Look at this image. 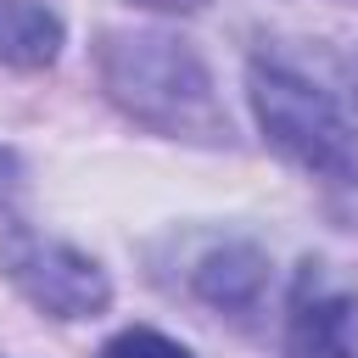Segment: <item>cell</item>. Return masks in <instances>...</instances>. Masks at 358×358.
<instances>
[{"label": "cell", "instance_id": "6da1fadb", "mask_svg": "<svg viewBox=\"0 0 358 358\" xmlns=\"http://www.w3.org/2000/svg\"><path fill=\"white\" fill-rule=\"evenodd\" d=\"M95 73H101V90L151 134L196 140V145L229 140V117L213 95V73L185 39L112 28L95 45Z\"/></svg>", "mask_w": 358, "mask_h": 358}, {"label": "cell", "instance_id": "7a4b0ae2", "mask_svg": "<svg viewBox=\"0 0 358 358\" xmlns=\"http://www.w3.org/2000/svg\"><path fill=\"white\" fill-rule=\"evenodd\" d=\"M252 112L257 129L308 173L358 185V117H347V106L336 95H324L319 84H308L291 67L257 62L252 67Z\"/></svg>", "mask_w": 358, "mask_h": 358}, {"label": "cell", "instance_id": "3957f363", "mask_svg": "<svg viewBox=\"0 0 358 358\" xmlns=\"http://www.w3.org/2000/svg\"><path fill=\"white\" fill-rule=\"evenodd\" d=\"M0 274L50 319H95L112 302L101 263L56 235H39L34 224L0 229Z\"/></svg>", "mask_w": 358, "mask_h": 358}, {"label": "cell", "instance_id": "277c9868", "mask_svg": "<svg viewBox=\"0 0 358 358\" xmlns=\"http://www.w3.org/2000/svg\"><path fill=\"white\" fill-rule=\"evenodd\" d=\"M285 358H358V285L336 263H302L285 308Z\"/></svg>", "mask_w": 358, "mask_h": 358}, {"label": "cell", "instance_id": "5b68a950", "mask_svg": "<svg viewBox=\"0 0 358 358\" xmlns=\"http://www.w3.org/2000/svg\"><path fill=\"white\" fill-rule=\"evenodd\" d=\"M62 39L67 28L45 0H0V62L6 67L39 73L62 56Z\"/></svg>", "mask_w": 358, "mask_h": 358}, {"label": "cell", "instance_id": "8992f818", "mask_svg": "<svg viewBox=\"0 0 358 358\" xmlns=\"http://www.w3.org/2000/svg\"><path fill=\"white\" fill-rule=\"evenodd\" d=\"M257 285H263V257L252 246H218L196 268V291L213 308H252L257 302Z\"/></svg>", "mask_w": 358, "mask_h": 358}, {"label": "cell", "instance_id": "52a82bcc", "mask_svg": "<svg viewBox=\"0 0 358 358\" xmlns=\"http://www.w3.org/2000/svg\"><path fill=\"white\" fill-rule=\"evenodd\" d=\"M101 358H190L179 341H168L162 330H123L101 347Z\"/></svg>", "mask_w": 358, "mask_h": 358}, {"label": "cell", "instance_id": "ba28073f", "mask_svg": "<svg viewBox=\"0 0 358 358\" xmlns=\"http://www.w3.org/2000/svg\"><path fill=\"white\" fill-rule=\"evenodd\" d=\"M140 6H151V11H196L201 0H140Z\"/></svg>", "mask_w": 358, "mask_h": 358}]
</instances>
